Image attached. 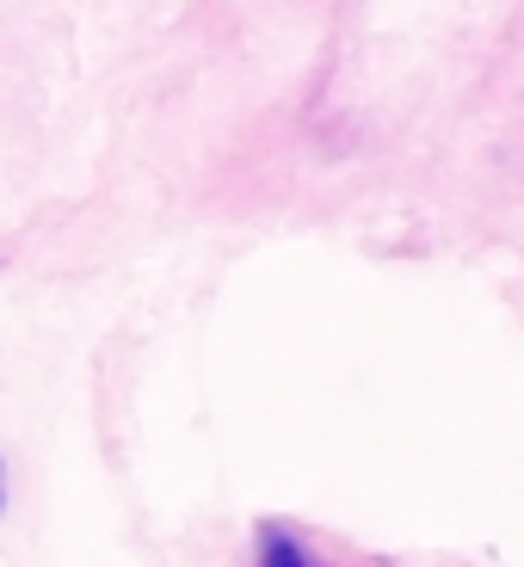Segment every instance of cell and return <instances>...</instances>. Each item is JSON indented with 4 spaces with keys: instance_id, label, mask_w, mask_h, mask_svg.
Wrapping results in <instances>:
<instances>
[{
    "instance_id": "6da1fadb",
    "label": "cell",
    "mask_w": 524,
    "mask_h": 567,
    "mask_svg": "<svg viewBox=\"0 0 524 567\" xmlns=\"http://www.w3.org/2000/svg\"><path fill=\"white\" fill-rule=\"evenodd\" d=\"M259 567H315V561L302 555V543L290 537V530L266 525V530H259Z\"/></svg>"
},
{
    "instance_id": "7a4b0ae2",
    "label": "cell",
    "mask_w": 524,
    "mask_h": 567,
    "mask_svg": "<svg viewBox=\"0 0 524 567\" xmlns=\"http://www.w3.org/2000/svg\"><path fill=\"white\" fill-rule=\"evenodd\" d=\"M0 506H7V463H0Z\"/></svg>"
}]
</instances>
